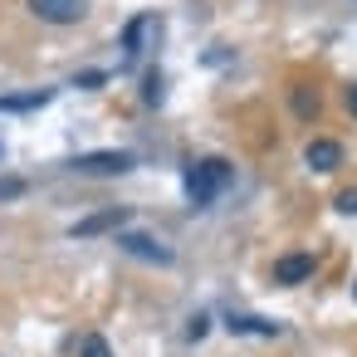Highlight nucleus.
I'll list each match as a JSON object with an SVG mask.
<instances>
[{"instance_id":"f257e3e1","label":"nucleus","mask_w":357,"mask_h":357,"mask_svg":"<svg viewBox=\"0 0 357 357\" xmlns=\"http://www.w3.org/2000/svg\"><path fill=\"white\" fill-rule=\"evenodd\" d=\"M230 176H235V167H230L225 157H206V162H196V167L186 172V201H191L196 211H206V206L230 186Z\"/></svg>"},{"instance_id":"f03ea898","label":"nucleus","mask_w":357,"mask_h":357,"mask_svg":"<svg viewBox=\"0 0 357 357\" xmlns=\"http://www.w3.org/2000/svg\"><path fill=\"white\" fill-rule=\"evenodd\" d=\"M132 167H137V157H132V152H123V147L74 157V172H84V176H123V172H132Z\"/></svg>"},{"instance_id":"7ed1b4c3","label":"nucleus","mask_w":357,"mask_h":357,"mask_svg":"<svg viewBox=\"0 0 357 357\" xmlns=\"http://www.w3.org/2000/svg\"><path fill=\"white\" fill-rule=\"evenodd\" d=\"M118 250L132 255V259H147V264H172V259H176L172 245H162V240L147 235V230H123V235H118Z\"/></svg>"},{"instance_id":"20e7f679","label":"nucleus","mask_w":357,"mask_h":357,"mask_svg":"<svg viewBox=\"0 0 357 357\" xmlns=\"http://www.w3.org/2000/svg\"><path fill=\"white\" fill-rule=\"evenodd\" d=\"M30 10L45 25H79L89 15V0H30Z\"/></svg>"},{"instance_id":"39448f33","label":"nucleus","mask_w":357,"mask_h":357,"mask_svg":"<svg viewBox=\"0 0 357 357\" xmlns=\"http://www.w3.org/2000/svg\"><path fill=\"white\" fill-rule=\"evenodd\" d=\"M313 269H318V259H313V255H303V250L279 255V259H274V284H284V289L308 284V279H313Z\"/></svg>"},{"instance_id":"423d86ee","label":"nucleus","mask_w":357,"mask_h":357,"mask_svg":"<svg viewBox=\"0 0 357 357\" xmlns=\"http://www.w3.org/2000/svg\"><path fill=\"white\" fill-rule=\"evenodd\" d=\"M123 225H128V206H113V211H98V215L79 220L69 235H74V240H93V235H103V230H123Z\"/></svg>"},{"instance_id":"0eeeda50","label":"nucleus","mask_w":357,"mask_h":357,"mask_svg":"<svg viewBox=\"0 0 357 357\" xmlns=\"http://www.w3.org/2000/svg\"><path fill=\"white\" fill-rule=\"evenodd\" d=\"M303 162H308L313 172H337V167H342V147H337L333 137H313V142L303 147Z\"/></svg>"},{"instance_id":"6e6552de","label":"nucleus","mask_w":357,"mask_h":357,"mask_svg":"<svg viewBox=\"0 0 357 357\" xmlns=\"http://www.w3.org/2000/svg\"><path fill=\"white\" fill-rule=\"evenodd\" d=\"M152 30H157V20H152V15H137V20L123 30V54H128V64H132V59H142V40H147Z\"/></svg>"},{"instance_id":"1a4fd4ad","label":"nucleus","mask_w":357,"mask_h":357,"mask_svg":"<svg viewBox=\"0 0 357 357\" xmlns=\"http://www.w3.org/2000/svg\"><path fill=\"white\" fill-rule=\"evenodd\" d=\"M225 328H230V333H245V337H279V323H269V318H250V313H230Z\"/></svg>"},{"instance_id":"9d476101","label":"nucleus","mask_w":357,"mask_h":357,"mask_svg":"<svg viewBox=\"0 0 357 357\" xmlns=\"http://www.w3.org/2000/svg\"><path fill=\"white\" fill-rule=\"evenodd\" d=\"M54 93L50 89H35V93H20V98H0V113H25V108H45Z\"/></svg>"},{"instance_id":"9b49d317","label":"nucleus","mask_w":357,"mask_h":357,"mask_svg":"<svg viewBox=\"0 0 357 357\" xmlns=\"http://www.w3.org/2000/svg\"><path fill=\"white\" fill-rule=\"evenodd\" d=\"M318 108H323L318 89H294V113H298L303 123H313V118H318Z\"/></svg>"},{"instance_id":"f8f14e48","label":"nucleus","mask_w":357,"mask_h":357,"mask_svg":"<svg viewBox=\"0 0 357 357\" xmlns=\"http://www.w3.org/2000/svg\"><path fill=\"white\" fill-rule=\"evenodd\" d=\"M79 357H113V347H108L103 333H89V337L79 342Z\"/></svg>"},{"instance_id":"ddd939ff","label":"nucleus","mask_w":357,"mask_h":357,"mask_svg":"<svg viewBox=\"0 0 357 357\" xmlns=\"http://www.w3.org/2000/svg\"><path fill=\"white\" fill-rule=\"evenodd\" d=\"M147 103H162V74H147V93H142Z\"/></svg>"},{"instance_id":"4468645a","label":"nucleus","mask_w":357,"mask_h":357,"mask_svg":"<svg viewBox=\"0 0 357 357\" xmlns=\"http://www.w3.org/2000/svg\"><path fill=\"white\" fill-rule=\"evenodd\" d=\"M206 328H211V318H206V313H196V318H191V328H186V337L196 342V337H206Z\"/></svg>"},{"instance_id":"2eb2a0df","label":"nucleus","mask_w":357,"mask_h":357,"mask_svg":"<svg viewBox=\"0 0 357 357\" xmlns=\"http://www.w3.org/2000/svg\"><path fill=\"white\" fill-rule=\"evenodd\" d=\"M337 211H342V215H357V191H342V196H337Z\"/></svg>"},{"instance_id":"dca6fc26","label":"nucleus","mask_w":357,"mask_h":357,"mask_svg":"<svg viewBox=\"0 0 357 357\" xmlns=\"http://www.w3.org/2000/svg\"><path fill=\"white\" fill-rule=\"evenodd\" d=\"M347 113H352V118H357V84H352V89H347Z\"/></svg>"},{"instance_id":"f3484780","label":"nucleus","mask_w":357,"mask_h":357,"mask_svg":"<svg viewBox=\"0 0 357 357\" xmlns=\"http://www.w3.org/2000/svg\"><path fill=\"white\" fill-rule=\"evenodd\" d=\"M352 298H357V284H352Z\"/></svg>"}]
</instances>
